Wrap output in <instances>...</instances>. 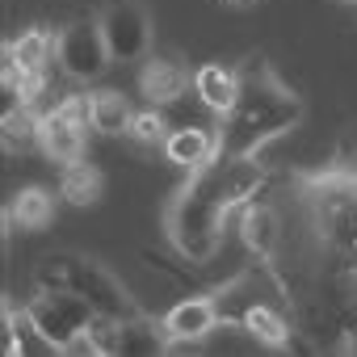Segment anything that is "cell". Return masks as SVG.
Here are the masks:
<instances>
[{"instance_id":"obj_1","label":"cell","mask_w":357,"mask_h":357,"mask_svg":"<svg viewBox=\"0 0 357 357\" xmlns=\"http://www.w3.org/2000/svg\"><path fill=\"white\" fill-rule=\"evenodd\" d=\"M298 122H303V97L261 55H252L240 68V101L223 114L219 155H257L265 143L282 139Z\"/></svg>"},{"instance_id":"obj_2","label":"cell","mask_w":357,"mask_h":357,"mask_svg":"<svg viewBox=\"0 0 357 357\" xmlns=\"http://www.w3.org/2000/svg\"><path fill=\"white\" fill-rule=\"evenodd\" d=\"M227 194L219 181V160H211L206 168H194L190 181L168 198L164 211V236L172 244L176 257L185 261H211L223 236V219H227Z\"/></svg>"},{"instance_id":"obj_3","label":"cell","mask_w":357,"mask_h":357,"mask_svg":"<svg viewBox=\"0 0 357 357\" xmlns=\"http://www.w3.org/2000/svg\"><path fill=\"white\" fill-rule=\"evenodd\" d=\"M311 215L328 248L357 265V176H319L311 185Z\"/></svg>"},{"instance_id":"obj_4","label":"cell","mask_w":357,"mask_h":357,"mask_svg":"<svg viewBox=\"0 0 357 357\" xmlns=\"http://www.w3.org/2000/svg\"><path fill=\"white\" fill-rule=\"evenodd\" d=\"M30 315L38 319V328L47 332V340L55 344V353H63L76 336L89 332L93 324V307L89 298H80L72 286H43L34 298H30Z\"/></svg>"},{"instance_id":"obj_5","label":"cell","mask_w":357,"mask_h":357,"mask_svg":"<svg viewBox=\"0 0 357 357\" xmlns=\"http://www.w3.org/2000/svg\"><path fill=\"white\" fill-rule=\"evenodd\" d=\"M55 55H59V72L68 80H97V76H105V68L114 59H109L105 34H101V17L68 22L55 34Z\"/></svg>"},{"instance_id":"obj_6","label":"cell","mask_w":357,"mask_h":357,"mask_svg":"<svg viewBox=\"0 0 357 357\" xmlns=\"http://www.w3.org/2000/svg\"><path fill=\"white\" fill-rule=\"evenodd\" d=\"M63 282L80 298H89V307L97 315H114V319H135L139 315V303L126 294V286L105 265H97L89 257H63Z\"/></svg>"},{"instance_id":"obj_7","label":"cell","mask_w":357,"mask_h":357,"mask_svg":"<svg viewBox=\"0 0 357 357\" xmlns=\"http://www.w3.org/2000/svg\"><path fill=\"white\" fill-rule=\"evenodd\" d=\"M89 130H93V122H89V97L84 93L63 97L55 109H47L38 118V143L59 168L84 155V135Z\"/></svg>"},{"instance_id":"obj_8","label":"cell","mask_w":357,"mask_h":357,"mask_svg":"<svg viewBox=\"0 0 357 357\" xmlns=\"http://www.w3.org/2000/svg\"><path fill=\"white\" fill-rule=\"evenodd\" d=\"M101 17V34L109 47L114 63H139L151 51V17L139 0H109L97 13Z\"/></svg>"},{"instance_id":"obj_9","label":"cell","mask_w":357,"mask_h":357,"mask_svg":"<svg viewBox=\"0 0 357 357\" xmlns=\"http://www.w3.org/2000/svg\"><path fill=\"white\" fill-rule=\"evenodd\" d=\"M290 307L286 303V290L273 282V273H265V269H257V273H244V278H236L231 286H223L219 294H215V307H219V324H240L244 328V319H248V311H257V307Z\"/></svg>"},{"instance_id":"obj_10","label":"cell","mask_w":357,"mask_h":357,"mask_svg":"<svg viewBox=\"0 0 357 357\" xmlns=\"http://www.w3.org/2000/svg\"><path fill=\"white\" fill-rule=\"evenodd\" d=\"M5 59H13V68L30 80V93L38 97V89H47L51 63H59V55H55V34H51V30H26V34H17V38L9 43Z\"/></svg>"},{"instance_id":"obj_11","label":"cell","mask_w":357,"mask_h":357,"mask_svg":"<svg viewBox=\"0 0 357 357\" xmlns=\"http://www.w3.org/2000/svg\"><path fill=\"white\" fill-rule=\"evenodd\" d=\"M164 332L172 344H190V340H202L219 328V307L215 298H185V303H176L160 315Z\"/></svg>"},{"instance_id":"obj_12","label":"cell","mask_w":357,"mask_h":357,"mask_svg":"<svg viewBox=\"0 0 357 357\" xmlns=\"http://www.w3.org/2000/svg\"><path fill=\"white\" fill-rule=\"evenodd\" d=\"M139 89L151 105H172L176 97H185V89H194V72L181 68V59H143V76Z\"/></svg>"},{"instance_id":"obj_13","label":"cell","mask_w":357,"mask_h":357,"mask_svg":"<svg viewBox=\"0 0 357 357\" xmlns=\"http://www.w3.org/2000/svg\"><path fill=\"white\" fill-rule=\"evenodd\" d=\"M194 93H198V101H202L211 114L223 118V114L240 101V72L227 68V63H202V68L194 72Z\"/></svg>"},{"instance_id":"obj_14","label":"cell","mask_w":357,"mask_h":357,"mask_svg":"<svg viewBox=\"0 0 357 357\" xmlns=\"http://www.w3.org/2000/svg\"><path fill=\"white\" fill-rule=\"evenodd\" d=\"M164 155L176 168H206L211 160H219V135H206L202 126H181V130H168L164 139Z\"/></svg>"},{"instance_id":"obj_15","label":"cell","mask_w":357,"mask_h":357,"mask_svg":"<svg viewBox=\"0 0 357 357\" xmlns=\"http://www.w3.org/2000/svg\"><path fill=\"white\" fill-rule=\"evenodd\" d=\"M0 353L5 357H22V353H55V344L47 340V332L38 328V319L26 311H5V328H0Z\"/></svg>"},{"instance_id":"obj_16","label":"cell","mask_w":357,"mask_h":357,"mask_svg":"<svg viewBox=\"0 0 357 357\" xmlns=\"http://www.w3.org/2000/svg\"><path fill=\"white\" fill-rule=\"evenodd\" d=\"M89 122L97 135H130L135 105L114 89H97V93H89Z\"/></svg>"},{"instance_id":"obj_17","label":"cell","mask_w":357,"mask_h":357,"mask_svg":"<svg viewBox=\"0 0 357 357\" xmlns=\"http://www.w3.org/2000/svg\"><path fill=\"white\" fill-rule=\"evenodd\" d=\"M278 236H282V227H278V215L269 211V206H244V215H240V240H244V248L252 252V257H269L273 248H278Z\"/></svg>"},{"instance_id":"obj_18","label":"cell","mask_w":357,"mask_h":357,"mask_svg":"<svg viewBox=\"0 0 357 357\" xmlns=\"http://www.w3.org/2000/svg\"><path fill=\"white\" fill-rule=\"evenodd\" d=\"M59 194H63V202H72V206H93V202H101V172L80 155V160H72V164H63V172H59Z\"/></svg>"},{"instance_id":"obj_19","label":"cell","mask_w":357,"mask_h":357,"mask_svg":"<svg viewBox=\"0 0 357 357\" xmlns=\"http://www.w3.org/2000/svg\"><path fill=\"white\" fill-rule=\"evenodd\" d=\"M51 215H55V202H51V194L38 190V185H26V190L13 198V206H9V219H13L17 227H26V231H43V227L51 223Z\"/></svg>"},{"instance_id":"obj_20","label":"cell","mask_w":357,"mask_h":357,"mask_svg":"<svg viewBox=\"0 0 357 357\" xmlns=\"http://www.w3.org/2000/svg\"><path fill=\"white\" fill-rule=\"evenodd\" d=\"M172 340L164 332V324H151L143 315L122 319V336H118V353H164Z\"/></svg>"},{"instance_id":"obj_21","label":"cell","mask_w":357,"mask_h":357,"mask_svg":"<svg viewBox=\"0 0 357 357\" xmlns=\"http://www.w3.org/2000/svg\"><path fill=\"white\" fill-rule=\"evenodd\" d=\"M244 332L257 336L261 344H286L290 340V307H257L244 319Z\"/></svg>"},{"instance_id":"obj_22","label":"cell","mask_w":357,"mask_h":357,"mask_svg":"<svg viewBox=\"0 0 357 357\" xmlns=\"http://www.w3.org/2000/svg\"><path fill=\"white\" fill-rule=\"evenodd\" d=\"M118 336H122V319H114V315H93V324H89V340H93L97 357L118 353Z\"/></svg>"},{"instance_id":"obj_23","label":"cell","mask_w":357,"mask_h":357,"mask_svg":"<svg viewBox=\"0 0 357 357\" xmlns=\"http://www.w3.org/2000/svg\"><path fill=\"white\" fill-rule=\"evenodd\" d=\"M130 139L143 143V147H151V143H164V139H168V126H164V118H160L155 109H135Z\"/></svg>"},{"instance_id":"obj_24","label":"cell","mask_w":357,"mask_h":357,"mask_svg":"<svg viewBox=\"0 0 357 357\" xmlns=\"http://www.w3.org/2000/svg\"><path fill=\"white\" fill-rule=\"evenodd\" d=\"M227 5H248V0H227Z\"/></svg>"},{"instance_id":"obj_25","label":"cell","mask_w":357,"mask_h":357,"mask_svg":"<svg viewBox=\"0 0 357 357\" xmlns=\"http://www.w3.org/2000/svg\"><path fill=\"white\" fill-rule=\"evenodd\" d=\"M340 5H357V0H340Z\"/></svg>"}]
</instances>
